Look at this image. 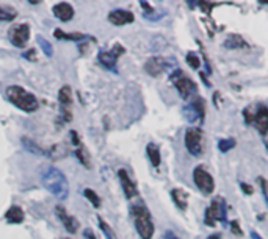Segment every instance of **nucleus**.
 Listing matches in <instances>:
<instances>
[{"label":"nucleus","mask_w":268,"mask_h":239,"mask_svg":"<svg viewBox=\"0 0 268 239\" xmlns=\"http://www.w3.org/2000/svg\"><path fill=\"white\" fill-rule=\"evenodd\" d=\"M41 181L44 188L58 200L68 199L69 195V181L66 175L57 167H46L41 173Z\"/></svg>","instance_id":"obj_1"},{"label":"nucleus","mask_w":268,"mask_h":239,"mask_svg":"<svg viewBox=\"0 0 268 239\" xmlns=\"http://www.w3.org/2000/svg\"><path fill=\"white\" fill-rule=\"evenodd\" d=\"M6 99L25 113H33L39 108V102L36 97L31 92L25 91L24 88H20V86H9V88H6Z\"/></svg>","instance_id":"obj_2"},{"label":"nucleus","mask_w":268,"mask_h":239,"mask_svg":"<svg viewBox=\"0 0 268 239\" xmlns=\"http://www.w3.org/2000/svg\"><path fill=\"white\" fill-rule=\"evenodd\" d=\"M131 214L134 217V224L138 235H140L141 239H152L154 236V222H152V217L151 213L146 208L144 205H134L131 208Z\"/></svg>","instance_id":"obj_3"},{"label":"nucleus","mask_w":268,"mask_h":239,"mask_svg":"<svg viewBox=\"0 0 268 239\" xmlns=\"http://www.w3.org/2000/svg\"><path fill=\"white\" fill-rule=\"evenodd\" d=\"M243 117L246 124L250 125L253 124L262 136L268 133V108L265 105L259 103V105H251L248 108H245Z\"/></svg>","instance_id":"obj_4"},{"label":"nucleus","mask_w":268,"mask_h":239,"mask_svg":"<svg viewBox=\"0 0 268 239\" xmlns=\"http://www.w3.org/2000/svg\"><path fill=\"white\" fill-rule=\"evenodd\" d=\"M169 80H171V83H173L174 86H176V89H177V92L180 94V97L182 99H190V97L196 92V83L193 81L190 77H187V75L182 72V71H174L173 74L169 75Z\"/></svg>","instance_id":"obj_5"},{"label":"nucleus","mask_w":268,"mask_h":239,"mask_svg":"<svg viewBox=\"0 0 268 239\" xmlns=\"http://www.w3.org/2000/svg\"><path fill=\"white\" fill-rule=\"evenodd\" d=\"M193 181H195L198 189L206 195L215 191V180H213V177L204 166L195 167V170H193Z\"/></svg>","instance_id":"obj_6"},{"label":"nucleus","mask_w":268,"mask_h":239,"mask_svg":"<svg viewBox=\"0 0 268 239\" xmlns=\"http://www.w3.org/2000/svg\"><path fill=\"white\" fill-rule=\"evenodd\" d=\"M226 219V205L223 199H213L210 206L206 210L204 214V224L209 227H215L218 221Z\"/></svg>","instance_id":"obj_7"},{"label":"nucleus","mask_w":268,"mask_h":239,"mask_svg":"<svg viewBox=\"0 0 268 239\" xmlns=\"http://www.w3.org/2000/svg\"><path fill=\"white\" fill-rule=\"evenodd\" d=\"M185 147L188 154L193 157H199L202 154V130L199 127H191L185 132Z\"/></svg>","instance_id":"obj_8"},{"label":"nucleus","mask_w":268,"mask_h":239,"mask_svg":"<svg viewBox=\"0 0 268 239\" xmlns=\"http://www.w3.org/2000/svg\"><path fill=\"white\" fill-rule=\"evenodd\" d=\"M184 114L190 122H202L206 117V102L202 97L196 95L190 105L184 108Z\"/></svg>","instance_id":"obj_9"},{"label":"nucleus","mask_w":268,"mask_h":239,"mask_svg":"<svg viewBox=\"0 0 268 239\" xmlns=\"http://www.w3.org/2000/svg\"><path fill=\"white\" fill-rule=\"evenodd\" d=\"M8 36L13 46L24 49L30 39V27L27 24H16L8 30Z\"/></svg>","instance_id":"obj_10"},{"label":"nucleus","mask_w":268,"mask_h":239,"mask_svg":"<svg viewBox=\"0 0 268 239\" xmlns=\"http://www.w3.org/2000/svg\"><path fill=\"white\" fill-rule=\"evenodd\" d=\"M124 52H126V50H124L123 46L116 44L112 50H107V52H101V53H99V63L102 64V66H104L105 69L116 72V63H118V58H120Z\"/></svg>","instance_id":"obj_11"},{"label":"nucleus","mask_w":268,"mask_h":239,"mask_svg":"<svg viewBox=\"0 0 268 239\" xmlns=\"http://www.w3.org/2000/svg\"><path fill=\"white\" fill-rule=\"evenodd\" d=\"M169 63L162 57H151L144 63V71L151 75V77H158L160 74L165 72Z\"/></svg>","instance_id":"obj_12"},{"label":"nucleus","mask_w":268,"mask_h":239,"mask_svg":"<svg viewBox=\"0 0 268 239\" xmlns=\"http://www.w3.org/2000/svg\"><path fill=\"white\" fill-rule=\"evenodd\" d=\"M134 20H135L134 13L127 11V9H123V8L113 9V11L109 14V22L116 25V27H123V25H127V24H132Z\"/></svg>","instance_id":"obj_13"},{"label":"nucleus","mask_w":268,"mask_h":239,"mask_svg":"<svg viewBox=\"0 0 268 239\" xmlns=\"http://www.w3.org/2000/svg\"><path fill=\"white\" fill-rule=\"evenodd\" d=\"M118 177H120V181H121V186H123V191L126 194L127 199H134L138 195V189H136V184L132 181V178L129 177V173L126 169H120L118 170Z\"/></svg>","instance_id":"obj_14"},{"label":"nucleus","mask_w":268,"mask_h":239,"mask_svg":"<svg viewBox=\"0 0 268 239\" xmlns=\"http://www.w3.org/2000/svg\"><path fill=\"white\" fill-rule=\"evenodd\" d=\"M55 213L58 216V219L61 221V224L64 225V228H66L69 233H76L79 230V221L74 216H71L66 210L63 208V206H57Z\"/></svg>","instance_id":"obj_15"},{"label":"nucleus","mask_w":268,"mask_h":239,"mask_svg":"<svg viewBox=\"0 0 268 239\" xmlns=\"http://www.w3.org/2000/svg\"><path fill=\"white\" fill-rule=\"evenodd\" d=\"M52 11H53V16H55L57 19H60L61 22H68V20H71L74 17V8L68 2L57 3L52 8Z\"/></svg>","instance_id":"obj_16"},{"label":"nucleus","mask_w":268,"mask_h":239,"mask_svg":"<svg viewBox=\"0 0 268 239\" xmlns=\"http://www.w3.org/2000/svg\"><path fill=\"white\" fill-rule=\"evenodd\" d=\"M171 199H173L174 205L179 210H182V211L187 210V206H188V192L187 191L176 188V189L171 191Z\"/></svg>","instance_id":"obj_17"},{"label":"nucleus","mask_w":268,"mask_h":239,"mask_svg":"<svg viewBox=\"0 0 268 239\" xmlns=\"http://www.w3.org/2000/svg\"><path fill=\"white\" fill-rule=\"evenodd\" d=\"M24 211L19 208V206H11L6 213H5V219L9 222V224H20L24 221Z\"/></svg>","instance_id":"obj_18"},{"label":"nucleus","mask_w":268,"mask_h":239,"mask_svg":"<svg viewBox=\"0 0 268 239\" xmlns=\"http://www.w3.org/2000/svg\"><path fill=\"white\" fill-rule=\"evenodd\" d=\"M226 49H243V47H248L246 41L242 38V35H231L228 36V39L224 41L223 44Z\"/></svg>","instance_id":"obj_19"},{"label":"nucleus","mask_w":268,"mask_h":239,"mask_svg":"<svg viewBox=\"0 0 268 239\" xmlns=\"http://www.w3.org/2000/svg\"><path fill=\"white\" fill-rule=\"evenodd\" d=\"M146 154H147L149 159H151V164L154 167H158L160 166V161H162V157H160V149L155 144L149 143L147 147H146Z\"/></svg>","instance_id":"obj_20"},{"label":"nucleus","mask_w":268,"mask_h":239,"mask_svg":"<svg viewBox=\"0 0 268 239\" xmlns=\"http://www.w3.org/2000/svg\"><path fill=\"white\" fill-rule=\"evenodd\" d=\"M53 36L57 39H66V41H80V39H85V35L82 33H66V31H63L60 28H57L53 31Z\"/></svg>","instance_id":"obj_21"},{"label":"nucleus","mask_w":268,"mask_h":239,"mask_svg":"<svg viewBox=\"0 0 268 239\" xmlns=\"http://www.w3.org/2000/svg\"><path fill=\"white\" fill-rule=\"evenodd\" d=\"M17 16L14 8L9 6H0V22H11Z\"/></svg>","instance_id":"obj_22"},{"label":"nucleus","mask_w":268,"mask_h":239,"mask_svg":"<svg viewBox=\"0 0 268 239\" xmlns=\"http://www.w3.org/2000/svg\"><path fill=\"white\" fill-rule=\"evenodd\" d=\"M235 144H237V141H235L234 138H226V139H220L218 141V149L221 154H228L229 150H232L235 147Z\"/></svg>","instance_id":"obj_23"},{"label":"nucleus","mask_w":268,"mask_h":239,"mask_svg":"<svg viewBox=\"0 0 268 239\" xmlns=\"http://www.w3.org/2000/svg\"><path fill=\"white\" fill-rule=\"evenodd\" d=\"M76 157L79 158V161L82 162V164L85 166V167H90V155H88V152L83 149V146H80V147H77V150H76Z\"/></svg>","instance_id":"obj_24"},{"label":"nucleus","mask_w":268,"mask_h":239,"mask_svg":"<svg viewBox=\"0 0 268 239\" xmlns=\"http://www.w3.org/2000/svg\"><path fill=\"white\" fill-rule=\"evenodd\" d=\"M83 194H85V197L91 202V205L94 206V208H99V206H101V197L98 194H96L93 189H85Z\"/></svg>","instance_id":"obj_25"},{"label":"nucleus","mask_w":268,"mask_h":239,"mask_svg":"<svg viewBox=\"0 0 268 239\" xmlns=\"http://www.w3.org/2000/svg\"><path fill=\"white\" fill-rule=\"evenodd\" d=\"M22 144L25 146V149H27V150L33 152V154H39V155H44V154H46V152L42 150L39 146H36L31 139H25V138H24V139H22Z\"/></svg>","instance_id":"obj_26"},{"label":"nucleus","mask_w":268,"mask_h":239,"mask_svg":"<svg viewBox=\"0 0 268 239\" xmlns=\"http://www.w3.org/2000/svg\"><path fill=\"white\" fill-rule=\"evenodd\" d=\"M187 64L191 68V69H199V66H201V60H199V57L196 55V53H193V52H190L188 55H187Z\"/></svg>","instance_id":"obj_27"},{"label":"nucleus","mask_w":268,"mask_h":239,"mask_svg":"<svg viewBox=\"0 0 268 239\" xmlns=\"http://www.w3.org/2000/svg\"><path fill=\"white\" fill-rule=\"evenodd\" d=\"M99 227L102 228V232L105 233V238H107V239H113V232H112V228H110L109 225H107V224L101 219V217H99Z\"/></svg>","instance_id":"obj_28"},{"label":"nucleus","mask_w":268,"mask_h":239,"mask_svg":"<svg viewBox=\"0 0 268 239\" xmlns=\"http://www.w3.org/2000/svg\"><path fill=\"white\" fill-rule=\"evenodd\" d=\"M38 42L42 46L41 49L44 50V53H46V57H50L52 55V46L49 44V42L44 39V38H38Z\"/></svg>","instance_id":"obj_29"},{"label":"nucleus","mask_w":268,"mask_h":239,"mask_svg":"<svg viewBox=\"0 0 268 239\" xmlns=\"http://www.w3.org/2000/svg\"><path fill=\"white\" fill-rule=\"evenodd\" d=\"M231 232L234 235H237V236H243V232H242V228H240V222L239 221H232L231 222Z\"/></svg>","instance_id":"obj_30"},{"label":"nucleus","mask_w":268,"mask_h":239,"mask_svg":"<svg viewBox=\"0 0 268 239\" xmlns=\"http://www.w3.org/2000/svg\"><path fill=\"white\" fill-rule=\"evenodd\" d=\"M71 139H72V144H74V146H77V147H80V146H82V144H80L79 133L76 132V130H72V132H71Z\"/></svg>","instance_id":"obj_31"},{"label":"nucleus","mask_w":268,"mask_h":239,"mask_svg":"<svg viewBox=\"0 0 268 239\" xmlns=\"http://www.w3.org/2000/svg\"><path fill=\"white\" fill-rule=\"evenodd\" d=\"M240 188H242V191H243L245 194H248V195H251V194L254 192V189L250 186L248 183H242V184H240Z\"/></svg>","instance_id":"obj_32"},{"label":"nucleus","mask_w":268,"mask_h":239,"mask_svg":"<svg viewBox=\"0 0 268 239\" xmlns=\"http://www.w3.org/2000/svg\"><path fill=\"white\" fill-rule=\"evenodd\" d=\"M25 58H28L30 61H35L36 58H35V49H31L30 52H27L25 53Z\"/></svg>","instance_id":"obj_33"},{"label":"nucleus","mask_w":268,"mask_h":239,"mask_svg":"<svg viewBox=\"0 0 268 239\" xmlns=\"http://www.w3.org/2000/svg\"><path fill=\"white\" fill-rule=\"evenodd\" d=\"M85 238H87V239H98V238L94 236L93 230H88V228H87V230H85Z\"/></svg>","instance_id":"obj_34"},{"label":"nucleus","mask_w":268,"mask_h":239,"mask_svg":"<svg viewBox=\"0 0 268 239\" xmlns=\"http://www.w3.org/2000/svg\"><path fill=\"white\" fill-rule=\"evenodd\" d=\"M163 239H179L174 233H171V232H166L165 233V236H163Z\"/></svg>","instance_id":"obj_35"},{"label":"nucleus","mask_w":268,"mask_h":239,"mask_svg":"<svg viewBox=\"0 0 268 239\" xmlns=\"http://www.w3.org/2000/svg\"><path fill=\"white\" fill-rule=\"evenodd\" d=\"M207 239H221V235L220 233H215V235H210Z\"/></svg>","instance_id":"obj_36"},{"label":"nucleus","mask_w":268,"mask_h":239,"mask_svg":"<svg viewBox=\"0 0 268 239\" xmlns=\"http://www.w3.org/2000/svg\"><path fill=\"white\" fill-rule=\"evenodd\" d=\"M251 238H253V239H262V238L259 236V233H256V232H251Z\"/></svg>","instance_id":"obj_37"},{"label":"nucleus","mask_w":268,"mask_h":239,"mask_svg":"<svg viewBox=\"0 0 268 239\" xmlns=\"http://www.w3.org/2000/svg\"><path fill=\"white\" fill-rule=\"evenodd\" d=\"M64 239H69V238H64Z\"/></svg>","instance_id":"obj_38"},{"label":"nucleus","mask_w":268,"mask_h":239,"mask_svg":"<svg viewBox=\"0 0 268 239\" xmlns=\"http://www.w3.org/2000/svg\"><path fill=\"white\" fill-rule=\"evenodd\" d=\"M267 147H268V146H267Z\"/></svg>","instance_id":"obj_39"}]
</instances>
